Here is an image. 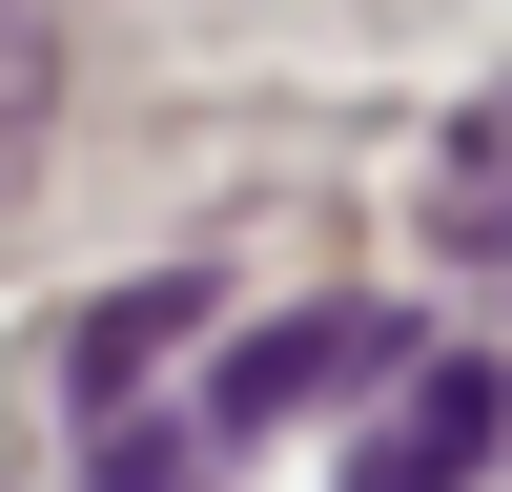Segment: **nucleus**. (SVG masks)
Instances as JSON below:
<instances>
[{"instance_id": "obj_1", "label": "nucleus", "mask_w": 512, "mask_h": 492, "mask_svg": "<svg viewBox=\"0 0 512 492\" xmlns=\"http://www.w3.org/2000/svg\"><path fill=\"white\" fill-rule=\"evenodd\" d=\"M410 349H431L410 308H287V328H267V349H246L205 410H123V431H103V492H205L246 431H287V410H328V390H390Z\"/></svg>"}, {"instance_id": "obj_5", "label": "nucleus", "mask_w": 512, "mask_h": 492, "mask_svg": "<svg viewBox=\"0 0 512 492\" xmlns=\"http://www.w3.org/2000/svg\"><path fill=\"white\" fill-rule=\"evenodd\" d=\"M41 123H62V21H41V0H0V185L41 164Z\"/></svg>"}, {"instance_id": "obj_4", "label": "nucleus", "mask_w": 512, "mask_h": 492, "mask_svg": "<svg viewBox=\"0 0 512 492\" xmlns=\"http://www.w3.org/2000/svg\"><path fill=\"white\" fill-rule=\"evenodd\" d=\"M431 246L451 267H512V103L451 123V185H431Z\"/></svg>"}, {"instance_id": "obj_2", "label": "nucleus", "mask_w": 512, "mask_h": 492, "mask_svg": "<svg viewBox=\"0 0 512 492\" xmlns=\"http://www.w3.org/2000/svg\"><path fill=\"white\" fill-rule=\"evenodd\" d=\"M492 431H512V369H492V349H410V369H390V431H369L349 492H472Z\"/></svg>"}, {"instance_id": "obj_3", "label": "nucleus", "mask_w": 512, "mask_h": 492, "mask_svg": "<svg viewBox=\"0 0 512 492\" xmlns=\"http://www.w3.org/2000/svg\"><path fill=\"white\" fill-rule=\"evenodd\" d=\"M185 328H205V267H144V287H103V308L62 328V410H82V431H123V410L164 390V349H185Z\"/></svg>"}]
</instances>
